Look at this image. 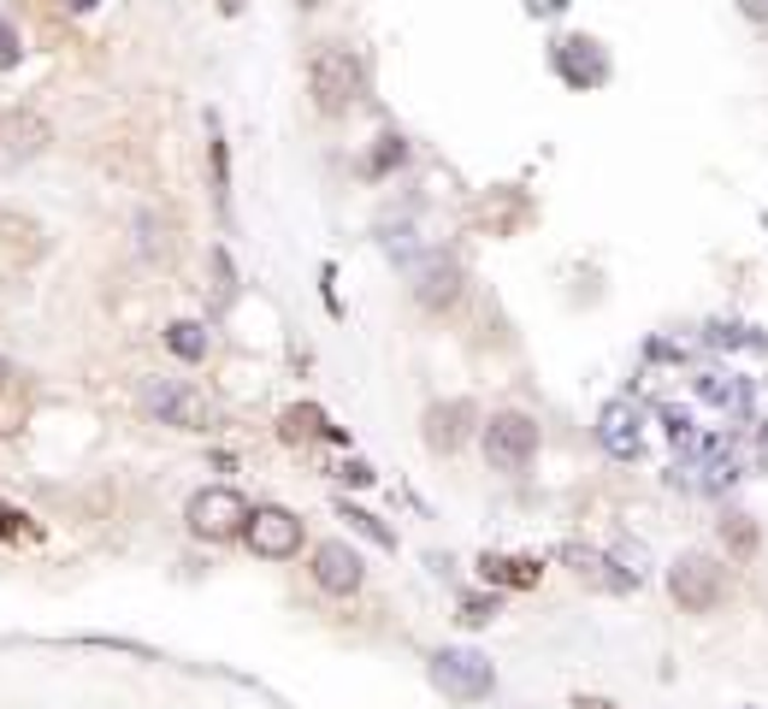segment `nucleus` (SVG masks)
<instances>
[{
  "label": "nucleus",
  "mask_w": 768,
  "mask_h": 709,
  "mask_svg": "<svg viewBox=\"0 0 768 709\" xmlns=\"http://www.w3.org/2000/svg\"><path fill=\"white\" fill-rule=\"evenodd\" d=\"M669 591H674L680 610L709 615V610L721 603V568H716L709 556H680L674 568H669Z\"/></svg>",
  "instance_id": "6"
},
{
  "label": "nucleus",
  "mask_w": 768,
  "mask_h": 709,
  "mask_svg": "<svg viewBox=\"0 0 768 709\" xmlns=\"http://www.w3.org/2000/svg\"><path fill=\"white\" fill-rule=\"evenodd\" d=\"M249 515H255V509H249V497H243V491H231V485H208V491H196V497H190V509H184L190 532H196V539H208V544L243 539Z\"/></svg>",
  "instance_id": "3"
},
{
  "label": "nucleus",
  "mask_w": 768,
  "mask_h": 709,
  "mask_svg": "<svg viewBox=\"0 0 768 709\" xmlns=\"http://www.w3.org/2000/svg\"><path fill=\"white\" fill-rule=\"evenodd\" d=\"M539 456V426L527 414H491L485 420V461L503 473H520Z\"/></svg>",
  "instance_id": "5"
},
{
  "label": "nucleus",
  "mask_w": 768,
  "mask_h": 709,
  "mask_svg": "<svg viewBox=\"0 0 768 709\" xmlns=\"http://www.w3.org/2000/svg\"><path fill=\"white\" fill-rule=\"evenodd\" d=\"M220 7H225V12H237V7H243V0H220Z\"/></svg>",
  "instance_id": "27"
},
{
  "label": "nucleus",
  "mask_w": 768,
  "mask_h": 709,
  "mask_svg": "<svg viewBox=\"0 0 768 709\" xmlns=\"http://www.w3.org/2000/svg\"><path fill=\"white\" fill-rule=\"evenodd\" d=\"M243 539H249L255 556L284 562V556H296V550H302V520L290 509H255L249 527H243Z\"/></svg>",
  "instance_id": "7"
},
{
  "label": "nucleus",
  "mask_w": 768,
  "mask_h": 709,
  "mask_svg": "<svg viewBox=\"0 0 768 709\" xmlns=\"http://www.w3.org/2000/svg\"><path fill=\"white\" fill-rule=\"evenodd\" d=\"M586 709H609V704H586Z\"/></svg>",
  "instance_id": "28"
},
{
  "label": "nucleus",
  "mask_w": 768,
  "mask_h": 709,
  "mask_svg": "<svg viewBox=\"0 0 768 709\" xmlns=\"http://www.w3.org/2000/svg\"><path fill=\"white\" fill-rule=\"evenodd\" d=\"M279 432H284V438H343V432L331 426V420L314 409V402H302V409H284Z\"/></svg>",
  "instance_id": "12"
},
{
  "label": "nucleus",
  "mask_w": 768,
  "mask_h": 709,
  "mask_svg": "<svg viewBox=\"0 0 768 709\" xmlns=\"http://www.w3.org/2000/svg\"><path fill=\"white\" fill-rule=\"evenodd\" d=\"M314 586L331 591V598H350V591H361V556L343 539H326L320 550H314Z\"/></svg>",
  "instance_id": "8"
},
{
  "label": "nucleus",
  "mask_w": 768,
  "mask_h": 709,
  "mask_svg": "<svg viewBox=\"0 0 768 709\" xmlns=\"http://www.w3.org/2000/svg\"><path fill=\"white\" fill-rule=\"evenodd\" d=\"M343 480H350V485H367L373 468H367V461H350V468H343Z\"/></svg>",
  "instance_id": "23"
},
{
  "label": "nucleus",
  "mask_w": 768,
  "mask_h": 709,
  "mask_svg": "<svg viewBox=\"0 0 768 709\" xmlns=\"http://www.w3.org/2000/svg\"><path fill=\"white\" fill-rule=\"evenodd\" d=\"M603 444L615 456L639 450V409H633V402H609V409H603Z\"/></svg>",
  "instance_id": "11"
},
{
  "label": "nucleus",
  "mask_w": 768,
  "mask_h": 709,
  "mask_svg": "<svg viewBox=\"0 0 768 709\" xmlns=\"http://www.w3.org/2000/svg\"><path fill=\"white\" fill-rule=\"evenodd\" d=\"M461 615H468L473 627H480V621H491V615H497V598H491V603H485V598H468V603H461Z\"/></svg>",
  "instance_id": "21"
},
{
  "label": "nucleus",
  "mask_w": 768,
  "mask_h": 709,
  "mask_svg": "<svg viewBox=\"0 0 768 709\" xmlns=\"http://www.w3.org/2000/svg\"><path fill=\"white\" fill-rule=\"evenodd\" d=\"M142 409L161 420V426H178V432H213L220 426V409L208 402V390H196L184 379H149L142 385Z\"/></svg>",
  "instance_id": "1"
},
{
  "label": "nucleus",
  "mask_w": 768,
  "mask_h": 709,
  "mask_svg": "<svg viewBox=\"0 0 768 709\" xmlns=\"http://www.w3.org/2000/svg\"><path fill=\"white\" fill-rule=\"evenodd\" d=\"M48 137H54V125L42 119V113H31V107L0 119V154H7V161H31V154L48 149Z\"/></svg>",
  "instance_id": "9"
},
{
  "label": "nucleus",
  "mask_w": 768,
  "mask_h": 709,
  "mask_svg": "<svg viewBox=\"0 0 768 709\" xmlns=\"http://www.w3.org/2000/svg\"><path fill=\"white\" fill-rule=\"evenodd\" d=\"M562 562H574V574H591V580H598V586H609V591H621V586H627L621 574H603L609 562L598 556V550H579V544H568V550H562Z\"/></svg>",
  "instance_id": "15"
},
{
  "label": "nucleus",
  "mask_w": 768,
  "mask_h": 709,
  "mask_svg": "<svg viewBox=\"0 0 768 709\" xmlns=\"http://www.w3.org/2000/svg\"><path fill=\"white\" fill-rule=\"evenodd\" d=\"M71 7H78V12H90V7H95V0H71Z\"/></svg>",
  "instance_id": "26"
},
{
  "label": "nucleus",
  "mask_w": 768,
  "mask_h": 709,
  "mask_svg": "<svg viewBox=\"0 0 768 709\" xmlns=\"http://www.w3.org/2000/svg\"><path fill=\"white\" fill-rule=\"evenodd\" d=\"M721 539L733 544V556H751V550H757V527H751V515H728V520H721Z\"/></svg>",
  "instance_id": "17"
},
{
  "label": "nucleus",
  "mask_w": 768,
  "mask_h": 709,
  "mask_svg": "<svg viewBox=\"0 0 768 709\" xmlns=\"http://www.w3.org/2000/svg\"><path fill=\"white\" fill-rule=\"evenodd\" d=\"M7 379H12V361H0V390H7Z\"/></svg>",
  "instance_id": "25"
},
{
  "label": "nucleus",
  "mask_w": 768,
  "mask_h": 709,
  "mask_svg": "<svg viewBox=\"0 0 768 709\" xmlns=\"http://www.w3.org/2000/svg\"><path fill=\"white\" fill-rule=\"evenodd\" d=\"M480 568H485V580H503V586H539V562H509V556H485Z\"/></svg>",
  "instance_id": "14"
},
{
  "label": "nucleus",
  "mask_w": 768,
  "mask_h": 709,
  "mask_svg": "<svg viewBox=\"0 0 768 709\" xmlns=\"http://www.w3.org/2000/svg\"><path fill=\"white\" fill-rule=\"evenodd\" d=\"M308 95H314V107H320L326 119L350 113L361 101V60L350 48H320L308 60Z\"/></svg>",
  "instance_id": "2"
},
{
  "label": "nucleus",
  "mask_w": 768,
  "mask_h": 709,
  "mask_svg": "<svg viewBox=\"0 0 768 709\" xmlns=\"http://www.w3.org/2000/svg\"><path fill=\"white\" fill-rule=\"evenodd\" d=\"M19 532H31V527H24V515L0 509V539H19Z\"/></svg>",
  "instance_id": "22"
},
{
  "label": "nucleus",
  "mask_w": 768,
  "mask_h": 709,
  "mask_svg": "<svg viewBox=\"0 0 768 709\" xmlns=\"http://www.w3.org/2000/svg\"><path fill=\"white\" fill-rule=\"evenodd\" d=\"M456 420H461V409H432L426 414V444H432V450H456V444H461Z\"/></svg>",
  "instance_id": "16"
},
{
  "label": "nucleus",
  "mask_w": 768,
  "mask_h": 709,
  "mask_svg": "<svg viewBox=\"0 0 768 709\" xmlns=\"http://www.w3.org/2000/svg\"><path fill=\"white\" fill-rule=\"evenodd\" d=\"M343 520H355V527H361V532H367V539H379L385 550H390V544H397V539H390V532L379 527V520H373V515H361V509H343Z\"/></svg>",
  "instance_id": "20"
},
{
  "label": "nucleus",
  "mask_w": 768,
  "mask_h": 709,
  "mask_svg": "<svg viewBox=\"0 0 768 709\" xmlns=\"http://www.w3.org/2000/svg\"><path fill=\"white\" fill-rule=\"evenodd\" d=\"M213 137H208V154H213V190H220V201H225V190H231V166H225V137H220V125H208Z\"/></svg>",
  "instance_id": "18"
},
{
  "label": "nucleus",
  "mask_w": 768,
  "mask_h": 709,
  "mask_svg": "<svg viewBox=\"0 0 768 709\" xmlns=\"http://www.w3.org/2000/svg\"><path fill=\"white\" fill-rule=\"evenodd\" d=\"M739 12L745 19H768V0H739Z\"/></svg>",
  "instance_id": "24"
},
{
  "label": "nucleus",
  "mask_w": 768,
  "mask_h": 709,
  "mask_svg": "<svg viewBox=\"0 0 768 709\" xmlns=\"http://www.w3.org/2000/svg\"><path fill=\"white\" fill-rule=\"evenodd\" d=\"M432 686L456 704H480V698H491L497 674H491V662L480 650H438V657H432Z\"/></svg>",
  "instance_id": "4"
},
{
  "label": "nucleus",
  "mask_w": 768,
  "mask_h": 709,
  "mask_svg": "<svg viewBox=\"0 0 768 709\" xmlns=\"http://www.w3.org/2000/svg\"><path fill=\"white\" fill-rule=\"evenodd\" d=\"M19 31H12V24L7 19H0V71H7V66H19Z\"/></svg>",
  "instance_id": "19"
},
{
  "label": "nucleus",
  "mask_w": 768,
  "mask_h": 709,
  "mask_svg": "<svg viewBox=\"0 0 768 709\" xmlns=\"http://www.w3.org/2000/svg\"><path fill=\"white\" fill-rule=\"evenodd\" d=\"M414 296H420V308H449V302L461 296V267L456 260H444V255H432L426 267H420V284H414Z\"/></svg>",
  "instance_id": "10"
},
{
  "label": "nucleus",
  "mask_w": 768,
  "mask_h": 709,
  "mask_svg": "<svg viewBox=\"0 0 768 709\" xmlns=\"http://www.w3.org/2000/svg\"><path fill=\"white\" fill-rule=\"evenodd\" d=\"M166 350L178 361H208V331H201L196 320H172L166 326Z\"/></svg>",
  "instance_id": "13"
}]
</instances>
